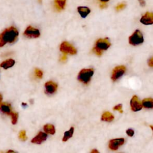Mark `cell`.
Instances as JSON below:
<instances>
[{"mask_svg":"<svg viewBox=\"0 0 153 153\" xmlns=\"http://www.w3.org/2000/svg\"><path fill=\"white\" fill-rule=\"evenodd\" d=\"M74 130V127H72L68 131H65V133H64V136L63 137L62 140L63 142H65V141L68 140L69 138H71L72 136V135H73Z\"/></svg>","mask_w":153,"mask_h":153,"instance_id":"20","label":"cell"},{"mask_svg":"<svg viewBox=\"0 0 153 153\" xmlns=\"http://www.w3.org/2000/svg\"><path fill=\"white\" fill-rule=\"evenodd\" d=\"M101 119L102 121H104L111 122L114 119V117L112 115V114H111V112H105L102 114Z\"/></svg>","mask_w":153,"mask_h":153,"instance_id":"18","label":"cell"},{"mask_svg":"<svg viewBox=\"0 0 153 153\" xmlns=\"http://www.w3.org/2000/svg\"><path fill=\"white\" fill-rule=\"evenodd\" d=\"M11 117V123L13 124H16L17 121V119H18V114L16 112H11V114H10Z\"/></svg>","mask_w":153,"mask_h":153,"instance_id":"21","label":"cell"},{"mask_svg":"<svg viewBox=\"0 0 153 153\" xmlns=\"http://www.w3.org/2000/svg\"><path fill=\"white\" fill-rule=\"evenodd\" d=\"M35 74L36 75V76L38 78H41L42 77V75H43V74H42V72L39 70V69H35Z\"/></svg>","mask_w":153,"mask_h":153,"instance_id":"23","label":"cell"},{"mask_svg":"<svg viewBox=\"0 0 153 153\" xmlns=\"http://www.w3.org/2000/svg\"><path fill=\"white\" fill-rule=\"evenodd\" d=\"M38 1H39V3H41V2H42V0H38Z\"/></svg>","mask_w":153,"mask_h":153,"instance_id":"36","label":"cell"},{"mask_svg":"<svg viewBox=\"0 0 153 153\" xmlns=\"http://www.w3.org/2000/svg\"><path fill=\"white\" fill-rule=\"evenodd\" d=\"M148 65L151 67H153V57L149 59L148 60Z\"/></svg>","mask_w":153,"mask_h":153,"instance_id":"27","label":"cell"},{"mask_svg":"<svg viewBox=\"0 0 153 153\" xmlns=\"http://www.w3.org/2000/svg\"><path fill=\"white\" fill-rule=\"evenodd\" d=\"M107 7V4L106 2H101L100 4V7L101 8H105Z\"/></svg>","mask_w":153,"mask_h":153,"instance_id":"29","label":"cell"},{"mask_svg":"<svg viewBox=\"0 0 153 153\" xmlns=\"http://www.w3.org/2000/svg\"><path fill=\"white\" fill-rule=\"evenodd\" d=\"M99 1H100L101 2H108L109 0H99Z\"/></svg>","mask_w":153,"mask_h":153,"instance_id":"32","label":"cell"},{"mask_svg":"<svg viewBox=\"0 0 153 153\" xmlns=\"http://www.w3.org/2000/svg\"><path fill=\"white\" fill-rule=\"evenodd\" d=\"M15 63V61L13 59H8L7 60L4 61L2 63H1L0 66L1 67L4 68L5 69H7L9 68L12 67Z\"/></svg>","mask_w":153,"mask_h":153,"instance_id":"17","label":"cell"},{"mask_svg":"<svg viewBox=\"0 0 153 153\" xmlns=\"http://www.w3.org/2000/svg\"><path fill=\"white\" fill-rule=\"evenodd\" d=\"M142 105L145 108L152 109L153 108V99L152 98H145L142 102Z\"/></svg>","mask_w":153,"mask_h":153,"instance_id":"15","label":"cell"},{"mask_svg":"<svg viewBox=\"0 0 153 153\" xmlns=\"http://www.w3.org/2000/svg\"><path fill=\"white\" fill-rule=\"evenodd\" d=\"M66 0H54V6L57 10L60 11L65 8Z\"/></svg>","mask_w":153,"mask_h":153,"instance_id":"16","label":"cell"},{"mask_svg":"<svg viewBox=\"0 0 153 153\" xmlns=\"http://www.w3.org/2000/svg\"><path fill=\"white\" fill-rule=\"evenodd\" d=\"M129 43L132 45H137L143 42L142 33L139 30H136L134 33L128 38Z\"/></svg>","mask_w":153,"mask_h":153,"instance_id":"4","label":"cell"},{"mask_svg":"<svg viewBox=\"0 0 153 153\" xmlns=\"http://www.w3.org/2000/svg\"><path fill=\"white\" fill-rule=\"evenodd\" d=\"M131 109L133 111H138L142 108V103L139 100L137 96H133L130 100Z\"/></svg>","mask_w":153,"mask_h":153,"instance_id":"7","label":"cell"},{"mask_svg":"<svg viewBox=\"0 0 153 153\" xmlns=\"http://www.w3.org/2000/svg\"><path fill=\"white\" fill-rule=\"evenodd\" d=\"M66 56L65 55H63V56H62V57H61V59H60V60H62V61H65V60H66Z\"/></svg>","mask_w":153,"mask_h":153,"instance_id":"30","label":"cell"},{"mask_svg":"<svg viewBox=\"0 0 153 153\" xmlns=\"http://www.w3.org/2000/svg\"><path fill=\"white\" fill-rule=\"evenodd\" d=\"M124 143V138H117L112 139L109 141V148L111 150L115 151L118 149V147L123 145Z\"/></svg>","mask_w":153,"mask_h":153,"instance_id":"9","label":"cell"},{"mask_svg":"<svg viewBox=\"0 0 153 153\" xmlns=\"http://www.w3.org/2000/svg\"><path fill=\"white\" fill-rule=\"evenodd\" d=\"M47 137V134L45 133L40 131L38 133V134L32 139L31 140L32 143H36V144H40L42 142L45 141Z\"/></svg>","mask_w":153,"mask_h":153,"instance_id":"12","label":"cell"},{"mask_svg":"<svg viewBox=\"0 0 153 153\" xmlns=\"http://www.w3.org/2000/svg\"><path fill=\"white\" fill-rule=\"evenodd\" d=\"M91 153H99V151H97V150H96V149H93V150H92L91 151Z\"/></svg>","mask_w":153,"mask_h":153,"instance_id":"31","label":"cell"},{"mask_svg":"<svg viewBox=\"0 0 153 153\" xmlns=\"http://www.w3.org/2000/svg\"><path fill=\"white\" fill-rule=\"evenodd\" d=\"M78 11L79 13L80 16H81V17L82 18H85L86 17L88 14L90 13V10L89 8L87 7H78Z\"/></svg>","mask_w":153,"mask_h":153,"instance_id":"14","label":"cell"},{"mask_svg":"<svg viewBox=\"0 0 153 153\" xmlns=\"http://www.w3.org/2000/svg\"><path fill=\"white\" fill-rule=\"evenodd\" d=\"M7 152H14V151H11V150H10V151H8Z\"/></svg>","mask_w":153,"mask_h":153,"instance_id":"34","label":"cell"},{"mask_svg":"<svg viewBox=\"0 0 153 153\" xmlns=\"http://www.w3.org/2000/svg\"><path fill=\"white\" fill-rule=\"evenodd\" d=\"M126 7V4L124 3H120L117 5L115 7V9L117 11H120L123 9H124Z\"/></svg>","mask_w":153,"mask_h":153,"instance_id":"24","label":"cell"},{"mask_svg":"<svg viewBox=\"0 0 153 153\" xmlns=\"http://www.w3.org/2000/svg\"><path fill=\"white\" fill-rule=\"evenodd\" d=\"M114 110H115V111H117L118 112H120V113H123V110H122V105L121 104H120V105H116L114 107Z\"/></svg>","mask_w":153,"mask_h":153,"instance_id":"25","label":"cell"},{"mask_svg":"<svg viewBox=\"0 0 153 153\" xmlns=\"http://www.w3.org/2000/svg\"><path fill=\"white\" fill-rule=\"evenodd\" d=\"M2 95H1V94L0 93V103H1V102H2Z\"/></svg>","mask_w":153,"mask_h":153,"instance_id":"33","label":"cell"},{"mask_svg":"<svg viewBox=\"0 0 153 153\" xmlns=\"http://www.w3.org/2000/svg\"><path fill=\"white\" fill-rule=\"evenodd\" d=\"M24 35L28 38H38L40 36V32L38 29L29 26L26 29Z\"/></svg>","mask_w":153,"mask_h":153,"instance_id":"8","label":"cell"},{"mask_svg":"<svg viewBox=\"0 0 153 153\" xmlns=\"http://www.w3.org/2000/svg\"><path fill=\"white\" fill-rule=\"evenodd\" d=\"M44 130L45 133L51 134H54L55 133V128L52 124H46L44 126Z\"/></svg>","mask_w":153,"mask_h":153,"instance_id":"19","label":"cell"},{"mask_svg":"<svg viewBox=\"0 0 153 153\" xmlns=\"http://www.w3.org/2000/svg\"><path fill=\"white\" fill-rule=\"evenodd\" d=\"M150 127H151V128L153 130V126H150Z\"/></svg>","mask_w":153,"mask_h":153,"instance_id":"35","label":"cell"},{"mask_svg":"<svg viewBox=\"0 0 153 153\" xmlns=\"http://www.w3.org/2000/svg\"><path fill=\"white\" fill-rule=\"evenodd\" d=\"M60 50L62 52L66 54L74 55L76 53V48L68 42H63L60 45Z\"/></svg>","mask_w":153,"mask_h":153,"instance_id":"5","label":"cell"},{"mask_svg":"<svg viewBox=\"0 0 153 153\" xmlns=\"http://www.w3.org/2000/svg\"><path fill=\"white\" fill-rule=\"evenodd\" d=\"M126 133L127 134L128 136L131 137V136H133V134H134V130H133V129H130H130H128V130H126Z\"/></svg>","mask_w":153,"mask_h":153,"instance_id":"26","label":"cell"},{"mask_svg":"<svg viewBox=\"0 0 153 153\" xmlns=\"http://www.w3.org/2000/svg\"><path fill=\"white\" fill-rule=\"evenodd\" d=\"M138 1H139V4L140 5V6H142V7H144L146 4L145 0H138Z\"/></svg>","mask_w":153,"mask_h":153,"instance_id":"28","label":"cell"},{"mask_svg":"<svg viewBox=\"0 0 153 153\" xmlns=\"http://www.w3.org/2000/svg\"><path fill=\"white\" fill-rule=\"evenodd\" d=\"M45 92L47 94H53L56 92L57 88V85L53 81H48L45 84Z\"/></svg>","mask_w":153,"mask_h":153,"instance_id":"11","label":"cell"},{"mask_svg":"<svg viewBox=\"0 0 153 153\" xmlns=\"http://www.w3.org/2000/svg\"><path fill=\"white\" fill-rule=\"evenodd\" d=\"M19 32L13 26L5 29L0 34V47L4 46L7 43H13L15 42L18 37Z\"/></svg>","mask_w":153,"mask_h":153,"instance_id":"1","label":"cell"},{"mask_svg":"<svg viewBox=\"0 0 153 153\" xmlns=\"http://www.w3.org/2000/svg\"><path fill=\"white\" fill-rule=\"evenodd\" d=\"M19 138L20 139H21L22 140H26L27 139V137L26 136V131L25 130H22L20 133H19Z\"/></svg>","mask_w":153,"mask_h":153,"instance_id":"22","label":"cell"},{"mask_svg":"<svg viewBox=\"0 0 153 153\" xmlns=\"http://www.w3.org/2000/svg\"><path fill=\"white\" fill-rule=\"evenodd\" d=\"M93 74L94 70L93 69H83L79 72L78 76V79L80 82L87 84L90 81Z\"/></svg>","mask_w":153,"mask_h":153,"instance_id":"3","label":"cell"},{"mask_svg":"<svg viewBox=\"0 0 153 153\" xmlns=\"http://www.w3.org/2000/svg\"><path fill=\"white\" fill-rule=\"evenodd\" d=\"M126 68L124 66L121 65L116 66L112 71L111 79L112 81H117L119 78H120L126 72Z\"/></svg>","mask_w":153,"mask_h":153,"instance_id":"6","label":"cell"},{"mask_svg":"<svg viewBox=\"0 0 153 153\" xmlns=\"http://www.w3.org/2000/svg\"><path fill=\"white\" fill-rule=\"evenodd\" d=\"M111 45V42L108 38L99 39L96 42L95 47L93 48V52L97 56H101L103 51L106 50Z\"/></svg>","mask_w":153,"mask_h":153,"instance_id":"2","label":"cell"},{"mask_svg":"<svg viewBox=\"0 0 153 153\" xmlns=\"http://www.w3.org/2000/svg\"><path fill=\"white\" fill-rule=\"evenodd\" d=\"M0 111L3 114L10 115L12 112L11 105L7 103H3L0 104Z\"/></svg>","mask_w":153,"mask_h":153,"instance_id":"13","label":"cell"},{"mask_svg":"<svg viewBox=\"0 0 153 153\" xmlns=\"http://www.w3.org/2000/svg\"><path fill=\"white\" fill-rule=\"evenodd\" d=\"M140 22L145 25H149L153 24V13L151 12H146L142 16Z\"/></svg>","mask_w":153,"mask_h":153,"instance_id":"10","label":"cell"}]
</instances>
